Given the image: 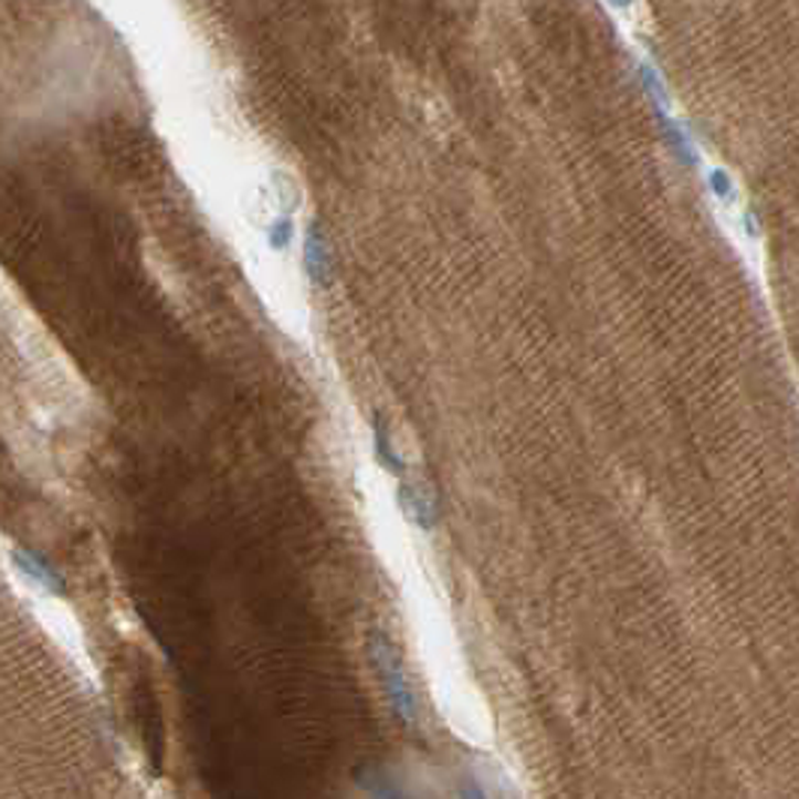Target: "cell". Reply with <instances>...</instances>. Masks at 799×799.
<instances>
[{"instance_id": "obj_5", "label": "cell", "mask_w": 799, "mask_h": 799, "mask_svg": "<svg viewBox=\"0 0 799 799\" xmlns=\"http://www.w3.org/2000/svg\"><path fill=\"white\" fill-rule=\"evenodd\" d=\"M374 439H376V458L382 463V470L397 475V479H406V460L397 454L395 442L388 437V427H385V421L379 416H376L374 421Z\"/></svg>"}, {"instance_id": "obj_1", "label": "cell", "mask_w": 799, "mask_h": 799, "mask_svg": "<svg viewBox=\"0 0 799 799\" xmlns=\"http://www.w3.org/2000/svg\"><path fill=\"white\" fill-rule=\"evenodd\" d=\"M370 661H374L376 673L382 680V688L388 694V701L395 706V713L403 718L406 725H416L418 722V701L409 676L403 671V661L397 655V646L388 640V634L374 631L370 634Z\"/></svg>"}, {"instance_id": "obj_4", "label": "cell", "mask_w": 799, "mask_h": 799, "mask_svg": "<svg viewBox=\"0 0 799 799\" xmlns=\"http://www.w3.org/2000/svg\"><path fill=\"white\" fill-rule=\"evenodd\" d=\"M330 253L325 246L319 225L313 223L307 232V244H304V271L313 286H328L330 283Z\"/></svg>"}, {"instance_id": "obj_3", "label": "cell", "mask_w": 799, "mask_h": 799, "mask_svg": "<svg viewBox=\"0 0 799 799\" xmlns=\"http://www.w3.org/2000/svg\"><path fill=\"white\" fill-rule=\"evenodd\" d=\"M12 563L15 568L22 571L24 577H31L33 584L45 592H52V596H66V584L64 577L54 571V565H49L43 556H36L33 550H22V547H15L12 550Z\"/></svg>"}, {"instance_id": "obj_2", "label": "cell", "mask_w": 799, "mask_h": 799, "mask_svg": "<svg viewBox=\"0 0 799 799\" xmlns=\"http://www.w3.org/2000/svg\"><path fill=\"white\" fill-rule=\"evenodd\" d=\"M397 502H400V512L406 514V521L424 529V533H433L439 523V508H437V496L433 491H427L424 484H409V481H400V491H397Z\"/></svg>"}, {"instance_id": "obj_6", "label": "cell", "mask_w": 799, "mask_h": 799, "mask_svg": "<svg viewBox=\"0 0 799 799\" xmlns=\"http://www.w3.org/2000/svg\"><path fill=\"white\" fill-rule=\"evenodd\" d=\"M288 241H292V225H288V220H277V223H271V232H267V244H271V250L283 253V250L288 246Z\"/></svg>"}]
</instances>
